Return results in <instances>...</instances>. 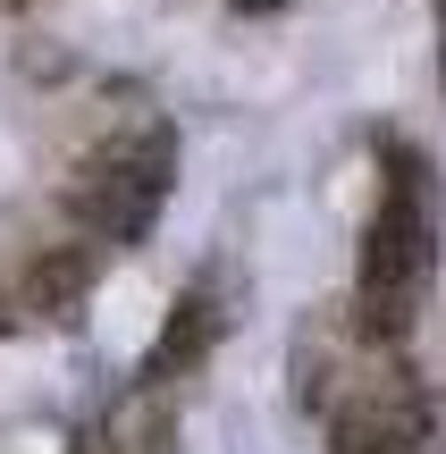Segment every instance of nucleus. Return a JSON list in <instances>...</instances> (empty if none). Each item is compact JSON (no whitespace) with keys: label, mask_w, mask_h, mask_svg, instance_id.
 Instances as JSON below:
<instances>
[{"label":"nucleus","mask_w":446,"mask_h":454,"mask_svg":"<svg viewBox=\"0 0 446 454\" xmlns=\"http://www.w3.org/2000/svg\"><path fill=\"white\" fill-rule=\"evenodd\" d=\"M438 43H446V0H438ZM438 76H446V51H438Z\"/></svg>","instance_id":"7"},{"label":"nucleus","mask_w":446,"mask_h":454,"mask_svg":"<svg viewBox=\"0 0 446 454\" xmlns=\"http://www.w3.org/2000/svg\"><path fill=\"white\" fill-rule=\"evenodd\" d=\"M421 286H430V168L413 152H387V194L363 244V328L396 345L413 328Z\"/></svg>","instance_id":"1"},{"label":"nucleus","mask_w":446,"mask_h":454,"mask_svg":"<svg viewBox=\"0 0 446 454\" xmlns=\"http://www.w3.org/2000/svg\"><path fill=\"white\" fill-rule=\"evenodd\" d=\"M337 438H346V454H421L430 446V395H421V379H404V371L363 379L346 395V412H337Z\"/></svg>","instance_id":"3"},{"label":"nucleus","mask_w":446,"mask_h":454,"mask_svg":"<svg viewBox=\"0 0 446 454\" xmlns=\"http://www.w3.org/2000/svg\"><path fill=\"white\" fill-rule=\"evenodd\" d=\"M236 9H245V17H270V9H286V0H236Z\"/></svg>","instance_id":"6"},{"label":"nucleus","mask_w":446,"mask_h":454,"mask_svg":"<svg viewBox=\"0 0 446 454\" xmlns=\"http://www.w3.org/2000/svg\"><path fill=\"white\" fill-rule=\"evenodd\" d=\"M0 328H9V294H0Z\"/></svg>","instance_id":"8"},{"label":"nucleus","mask_w":446,"mask_h":454,"mask_svg":"<svg viewBox=\"0 0 446 454\" xmlns=\"http://www.w3.org/2000/svg\"><path fill=\"white\" fill-rule=\"evenodd\" d=\"M168 177H177V144H168V127H135V135H110V144L76 168V194H67V202H76V219L93 227V236L135 244L152 219H160Z\"/></svg>","instance_id":"2"},{"label":"nucleus","mask_w":446,"mask_h":454,"mask_svg":"<svg viewBox=\"0 0 446 454\" xmlns=\"http://www.w3.org/2000/svg\"><path fill=\"white\" fill-rule=\"evenodd\" d=\"M211 345H219V294H211V286H185V294H177V311H168V328L152 337V354H144V379L160 387V379L194 371Z\"/></svg>","instance_id":"4"},{"label":"nucleus","mask_w":446,"mask_h":454,"mask_svg":"<svg viewBox=\"0 0 446 454\" xmlns=\"http://www.w3.org/2000/svg\"><path fill=\"white\" fill-rule=\"evenodd\" d=\"M84 303H93V253H84V244H51L26 270V311H43V320L67 328Z\"/></svg>","instance_id":"5"}]
</instances>
